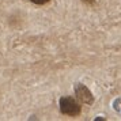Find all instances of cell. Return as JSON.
I'll use <instances>...</instances> for the list:
<instances>
[{
    "label": "cell",
    "mask_w": 121,
    "mask_h": 121,
    "mask_svg": "<svg viewBox=\"0 0 121 121\" xmlns=\"http://www.w3.org/2000/svg\"><path fill=\"white\" fill-rule=\"evenodd\" d=\"M59 105H60V112L63 114L71 116V117H76V116L80 114L82 106L79 105V102L76 99H73L72 97H63V98H60Z\"/></svg>",
    "instance_id": "1"
},
{
    "label": "cell",
    "mask_w": 121,
    "mask_h": 121,
    "mask_svg": "<svg viewBox=\"0 0 121 121\" xmlns=\"http://www.w3.org/2000/svg\"><path fill=\"white\" fill-rule=\"evenodd\" d=\"M31 3H34V4H37V6H42V4H46L49 0H30Z\"/></svg>",
    "instance_id": "3"
},
{
    "label": "cell",
    "mask_w": 121,
    "mask_h": 121,
    "mask_svg": "<svg viewBox=\"0 0 121 121\" xmlns=\"http://www.w3.org/2000/svg\"><path fill=\"white\" fill-rule=\"evenodd\" d=\"M83 3H86V4H88V6H93L94 3H95V0H82Z\"/></svg>",
    "instance_id": "4"
},
{
    "label": "cell",
    "mask_w": 121,
    "mask_h": 121,
    "mask_svg": "<svg viewBox=\"0 0 121 121\" xmlns=\"http://www.w3.org/2000/svg\"><path fill=\"white\" fill-rule=\"evenodd\" d=\"M75 94H76V98L82 102V104H86V105H91L94 101V97L91 91L88 90L84 84H76V88H75Z\"/></svg>",
    "instance_id": "2"
}]
</instances>
